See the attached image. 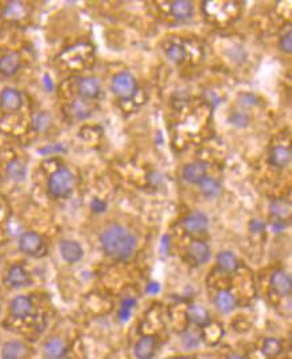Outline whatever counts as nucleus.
Here are the masks:
<instances>
[{"label":"nucleus","mask_w":292,"mask_h":359,"mask_svg":"<svg viewBox=\"0 0 292 359\" xmlns=\"http://www.w3.org/2000/svg\"><path fill=\"white\" fill-rule=\"evenodd\" d=\"M200 186H201V191H202V194L205 196H207V198H214V196H217L218 194H220V190H221V187H220V183H218L217 181H214V179L211 178H205L203 181L200 182Z\"/></svg>","instance_id":"nucleus-24"},{"label":"nucleus","mask_w":292,"mask_h":359,"mask_svg":"<svg viewBox=\"0 0 292 359\" xmlns=\"http://www.w3.org/2000/svg\"><path fill=\"white\" fill-rule=\"evenodd\" d=\"M187 252L197 264H205L210 258V248L203 241H192L187 248Z\"/></svg>","instance_id":"nucleus-16"},{"label":"nucleus","mask_w":292,"mask_h":359,"mask_svg":"<svg viewBox=\"0 0 292 359\" xmlns=\"http://www.w3.org/2000/svg\"><path fill=\"white\" fill-rule=\"evenodd\" d=\"M25 14V7L23 4L19 3V2H12V3H8L7 7L4 8L3 15L6 18L10 19H18L21 16H23Z\"/></svg>","instance_id":"nucleus-25"},{"label":"nucleus","mask_w":292,"mask_h":359,"mask_svg":"<svg viewBox=\"0 0 292 359\" xmlns=\"http://www.w3.org/2000/svg\"><path fill=\"white\" fill-rule=\"evenodd\" d=\"M192 11H194L192 3L187 2V0H177L171 4V14L178 21H186V19L191 18Z\"/></svg>","instance_id":"nucleus-19"},{"label":"nucleus","mask_w":292,"mask_h":359,"mask_svg":"<svg viewBox=\"0 0 292 359\" xmlns=\"http://www.w3.org/2000/svg\"><path fill=\"white\" fill-rule=\"evenodd\" d=\"M168 57L171 58L175 62H181L183 58H185V50L182 49V46H178V45H174L167 50Z\"/></svg>","instance_id":"nucleus-32"},{"label":"nucleus","mask_w":292,"mask_h":359,"mask_svg":"<svg viewBox=\"0 0 292 359\" xmlns=\"http://www.w3.org/2000/svg\"><path fill=\"white\" fill-rule=\"evenodd\" d=\"M22 94L14 88H6L0 93V105L7 112H15L22 107Z\"/></svg>","instance_id":"nucleus-10"},{"label":"nucleus","mask_w":292,"mask_h":359,"mask_svg":"<svg viewBox=\"0 0 292 359\" xmlns=\"http://www.w3.org/2000/svg\"><path fill=\"white\" fill-rule=\"evenodd\" d=\"M77 88H79L80 96H81L82 98H86V100L97 98L101 93L100 82L97 81L94 77H85V78H81Z\"/></svg>","instance_id":"nucleus-11"},{"label":"nucleus","mask_w":292,"mask_h":359,"mask_svg":"<svg viewBox=\"0 0 292 359\" xmlns=\"http://www.w3.org/2000/svg\"><path fill=\"white\" fill-rule=\"evenodd\" d=\"M68 351L66 343L58 336L50 338L43 345V355L46 359H61L64 358Z\"/></svg>","instance_id":"nucleus-12"},{"label":"nucleus","mask_w":292,"mask_h":359,"mask_svg":"<svg viewBox=\"0 0 292 359\" xmlns=\"http://www.w3.org/2000/svg\"><path fill=\"white\" fill-rule=\"evenodd\" d=\"M74 189V178L68 168H58L49 178V192L54 198H68Z\"/></svg>","instance_id":"nucleus-2"},{"label":"nucleus","mask_w":292,"mask_h":359,"mask_svg":"<svg viewBox=\"0 0 292 359\" xmlns=\"http://www.w3.org/2000/svg\"><path fill=\"white\" fill-rule=\"evenodd\" d=\"M100 241L105 254L114 260H127L136 248V238L121 225H111L105 229Z\"/></svg>","instance_id":"nucleus-1"},{"label":"nucleus","mask_w":292,"mask_h":359,"mask_svg":"<svg viewBox=\"0 0 292 359\" xmlns=\"http://www.w3.org/2000/svg\"><path fill=\"white\" fill-rule=\"evenodd\" d=\"M26 351L25 345L19 341L7 342L2 349V359H21Z\"/></svg>","instance_id":"nucleus-18"},{"label":"nucleus","mask_w":292,"mask_h":359,"mask_svg":"<svg viewBox=\"0 0 292 359\" xmlns=\"http://www.w3.org/2000/svg\"><path fill=\"white\" fill-rule=\"evenodd\" d=\"M21 68V57L18 53L6 54L0 58V73L6 77L14 75Z\"/></svg>","instance_id":"nucleus-15"},{"label":"nucleus","mask_w":292,"mask_h":359,"mask_svg":"<svg viewBox=\"0 0 292 359\" xmlns=\"http://www.w3.org/2000/svg\"><path fill=\"white\" fill-rule=\"evenodd\" d=\"M157 341L153 336H143L135 346V355L138 359H151L155 354Z\"/></svg>","instance_id":"nucleus-14"},{"label":"nucleus","mask_w":292,"mask_h":359,"mask_svg":"<svg viewBox=\"0 0 292 359\" xmlns=\"http://www.w3.org/2000/svg\"><path fill=\"white\" fill-rule=\"evenodd\" d=\"M6 174L11 181L15 182H23L27 175V168H26L25 163H22L21 160H12L10 162L6 168Z\"/></svg>","instance_id":"nucleus-22"},{"label":"nucleus","mask_w":292,"mask_h":359,"mask_svg":"<svg viewBox=\"0 0 292 359\" xmlns=\"http://www.w3.org/2000/svg\"><path fill=\"white\" fill-rule=\"evenodd\" d=\"M250 229H252V230L255 231V233L263 231L264 230V224H263V222H260V221L253 220L252 222H250Z\"/></svg>","instance_id":"nucleus-36"},{"label":"nucleus","mask_w":292,"mask_h":359,"mask_svg":"<svg viewBox=\"0 0 292 359\" xmlns=\"http://www.w3.org/2000/svg\"><path fill=\"white\" fill-rule=\"evenodd\" d=\"M271 287L279 296H288L292 291V280L287 272L276 270L271 277Z\"/></svg>","instance_id":"nucleus-8"},{"label":"nucleus","mask_w":292,"mask_h":359,"mask_svg":"<svg viewBox=\"0 0 292 359\" xmlns=\"http://www.w3.org/2000/svg\"><path fill=\"white\" fill-rule=\"evenodd\" d=\"M19 249L29 256H42L45 250L43 238L35 231H26L19 238Z\"/></svg>","instance_id":"nucleus-4"},{"label":"nucleus","mask_w":292,"mask_h":359,"mask_svg":"<svg viewBox=\"0 0 292 359\" xmlns=\"http://www.w3.org/2000/svg\"><path fill=\"white\" fill-rule=\"evenodd\" d=\"M90 207H92V210L94 213H103V211H105V209H107V205H105V202H103V201L100 200H93Z\"/></svg>","instance_id":"nucleus-35"},{"label":"nucleus","mask_w":292,"mask_h":359,"mask_svg":"<svg viewBox=\"0 0 292 359\" xmlns=\"http://www.w3.org/2000/svg\"><path fill=\"white\" fill-rule=\"evenodd\" d=\"M135 306H136L135 299H131V297L125 299L124 302L121 303L120 312H119V319H120L121 322H127V320L131 317L132 309L135 308Z\"/></svg>","instance_id":"nucleus-29"},{"label":"nucleus","mask_w":292,"mask_h":359,"mask_svg":"<svg viewBox=\"0 0 292 359\" xmlns=\"http://www.w3.org/2000/svg\"><path fill=\"white\" fill-rule=\"evenodd\" d=\"M60 252L62 258L69 264L79 263L80 260L84 257V249L77 241L66 240L60 244Z\"/></svg>","instance_id":"nucleus-7"},{"label":"nucleus","mask_w":292,"mask_h":359,"mask_svg":"<svg viewBox=\"0 0 292 359\" xmlns=\"http://www.w3.org/2000/svg\"><path fill=\"white\" fill-rule=\"evenodd\" d=\"M218 267L226 273H232L239 268V261L232 252H222L217 256Z\"/></svg>","instance_id":"nucleus-23"},{"label":"nucleus","mask_w":292,"mask_h":359,"mask_svg":"<svg viewBox=\"0 0 292 359\" xmlns=\"http://www.w3.org/2000/svg\"><path fill=\"white\" fill-rule=\"evenodd\" d=\"M6 283L11 288H23V287L30 285L31 277L25 267L15 264V265L10 267L7 274H6Z\"/></svg>","instance_id":"nucleus-5"},{"label":"nucleus","mask_w":292,"mask_h":359,"mask_svg":"<svg viewBox=\"0 0 292 359\" xmlns=\"http://www.w3.org/2000/svg\"><path fill=\"white\" fill-rule=\"evenodd\" d=\"M201 336L197 334L196 331H186L185 334L182 335V345L185 346L186 349H196L197 346L200 345Z\"/></svg>","instance_id":"nucleus-28"},{"label":"nucleus","mask_w":292,"mask_h":359,"mask_svg":"<svg viewBox=\"0 0 292 359\" xmlns=\"http://www.w3.org/2000/svg\"><path fill=\"white\" fill-rule=\"evenodd\" d=\"M182 176L186 182L200 185V182L206 178V166L202 162H194L183 167Z\"/></svg>","instance_id":"nucleus-9"},{"label":"nucleus","mask_w":292,"mask_h":359,"mask_svg":"<svg viewBox=\"0 0 292 359\" xmlns=\"http://www.w3.org/2000/svg\"><path fill=\"white\" fill-rule=\"evenodd\" d=\"M187 316L192 323L197 324V326H202V327H206L209 322H210L209 312L206 311V308H203L201 306L190 307L189 311H187Z\"/></svg>","instance_id":"nucleus-21"},{"label":"nucleus","mask_w":292,"mask_h":359,"mask_svg":"<svg viewBox=\"0 0 292 359\" xmlns=\"http://www.w3.org/2000/svg\"><path fill=\"white\" fill-rule=\"evenodd\" d=\"M112 90L121 100H131L138 90L135 77L127 71L119 73L112 79Z\"/></svg>","instance_id":"nucleus-3"},{"label":"nucleus","mask_w":292,"mask_h":359,"mask_svg":"<svg viewBox=\"0 0 292 359\" xmlns=\"http://www.w3.org/2000/svg\"><path fill=\"white\" fill-rule=\"evenodd\" d=\"M147 291H148V293H152V295H155V293H158V292L161 291V287H159V284H158V283H150V284H148V287H147Z\"/></svg>","instance_id":"nucleus-37"},{"label":"nucleus","mask_w":292,"mask_h":359,"mask_svg":"<svg viewBox=\"0 0 292 359\" xmlns=\"http://www.w3.org/2000/svg\"><path fill=\"white\" fill-rule=\"evenodd\" d=\"M228 359H245V358H244V356H241V355H239V354H233V355L229 356Z\"/></svg>","instance_id":"nucleus-39"},{"label":"nucleus","mask_w":292,"mask_h":359,"mask_svg":"<svg viewBox=\"0 0 292 359\" xmlns=\"http://www.w3.org/2000/svg\"><path fill=\"white\" fill-rule=\"evenodd\" d=\"M263 352L268 356H276L279 352L282 351V343L278 339L268 338L263 343Z\"/></svg>","instance_id":"nucleus-26"},{"label":"nucleus","mask_w":292,"mask_h":359,"mask_svg":"<svg viewBox=\"0 0 292 359\" xmlns=\"http://www.w3.org/2000/svg\"><path fill=\"white\" fill-rule=\"evenodd\" d=\"M0 312H2V302H0Z\"/></svg>","instance_id":"nucleus-40"},{"label":"nucleus","mask_w":292,"mask_h":359,"mask_svg":"<svg viewBox=\"0 0 292 359\" xmlns=\"http://www.w3.org/2000/svg\"><path fill=\"white\" fill-rule=\"evenodd\" d=\"M214 304L221 312H230L236 307V297L229 291H221L216 296Z\"/></svg>","instance_id":"nucleus-20"},{"label":"nucleus","mask_w":292,"mask_h":359,"mask_svg":"<svg viewBox=\"0 0 292 359\" xmlns=\"http://www.w3.org/2000/svg\"><path fill=\"white\" fill-rule=\"evenodd\" d=\"M51 124V116L47 112H41L32 120V127L35 131H45Z\"/></svg>","instance_id":"nucleus-27"},{"label":"nucleus","mask_w":292,"mask_h":359,"mask_svg":"<svg viewBox=\"0 0 292 359\" xmlns=\"http://www.w3.org/2000/svg\"><path fill=\"white\" fill-rule=\"evenodd\" d=\"M71 110H73V113L79 118H85L90 114L89 108L86 107L84 103H80V101H75V103L71 105Z\"/></svg>","instance_id":"nucleus-31"},{"label":"nucleus","mask_w":292,"mask_h":359,"mask_svg":"<svg viewBox=\"0 0 292 359\" xmlns=\"http://www.w3.org/2000/svg\"><path fill=\"white\" fill-rule=\"evenodd\" d=\"M183 226L189 233H203L209 226V220L203 213L196 211L189 214L183 221Z\"/></svg>","instance_id":"nucleus-13"},{"label":"nucleus","mask_w":292,"mask_h":359,"mask_svg":"<svg viewBox=\"0 0 292 359\" xmlns=\"http://www.w3.org/2000/svg\"><path fill=\"white\" fill-rule=\"evenodd\" d=\"M272 228H274V230L276 231V233H279V231H282L283 229L285 228V225L283 224L282 221H280V220H278V221H276V222H275V224H274V226H272Z\"/></svg>","instance_id":"nucleus-38"},{"label":"nucleus","mask_w":292,"mask_h":359,"mask_svg":"<svg viewBox=\"0 0 292 359\" xmlns=\"http://www.w3.org/2000/svg\"><path fill=\"white\" fill-rule=\"evenodd\" d=\"M279 46L282 49V51L284 53H291L292 51V34L291 31H288L285 35H283L280 38V42H279Z\"/></svg>","instance_id":"nucleus-33"},{"label":"nucleus","mask_w":292,"mask_h":359,"mask_svg":"<svg viewBox=\"0 0 292 359\" xmlns=\"http://www.w3.org/2000/svg\"><path fill=\"white\" fill-rule=\"evenodd\" d=\"M230 121H232L233 124H236V125H240V127H245V125L248 124V117H246L245 114L235 113L232 117H230Z\"/></svg>","instance_id":"nucleus-34"},{"label":"nucleus","mask_w":292,"mask_h":359,"mask_svg":"<svg viewBox=\"0 0 292 359\" xmlns=\"http://www.w3.org/2000/svg\"><path fill=\"white\" fill-rule=\"evenodd\" d=\"M32 309H34V304H32L29 296H16L11 302V315L16 317V319H26V317H29L32 313Z\"/></svg>","instance_id":"nucleus-6"},{"label":"nucleus","mask_w":292,"mask_h":359,"mask_svg":"<svg viewBox=\"0 0 292 359\" xmlns=\"http://www.w3.org/2000/svg\"><path fill=\"white\" fill-rule=\"evenodd\" d=\"M289 162H291V150L288 147H276L269 155V163L274 164L275 167L285 168Z\"/></svg>","instance_id":"nucleus-17"},{"label":"nucleus","mask_w":292,"mask_h":359,"mask_svg":"<svg viewBox=\"0 0 292 359\" xmlns=\"http://www.w3.org/2000/svg\"><path fill=\"white\" fill-rule=\"evenodd\" d=\"M271 213L276 217H284L289 213V205L284 201H275L271 203Z\"/></svg>","instance_id":"nucleus-30"}]
</instances>
